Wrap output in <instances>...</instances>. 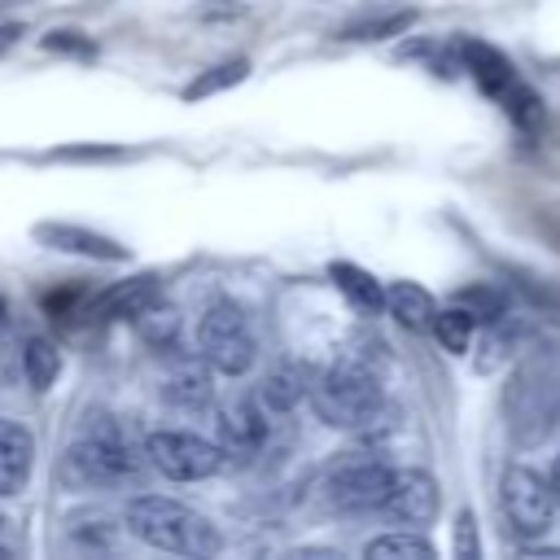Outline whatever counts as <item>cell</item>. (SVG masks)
<instances>
[{
    "mask_svg": "<svg viewBox=\"0 0 560 560\" xmlns=\"http://www.w3.org/2000/svg\"><path fill=\"white\" fill-rule=\"evenodd\" d=\"M144 464H149L144 446L131 442L127 429L105 416L101 424H88L66 446L57 477L66 486H74V490H109V486H136Z\"/></svg>",
    "mask_w": 560,
    "mask_h": 560,
    "instance_id": "1",
    "label": "cell"
},
{
    "mask_svg": "<svg viewBox=\"0 0 560 560\" xmlns=\"http://www.w3.org/2000/svg\"><path fill=\"white\" fill-rule=\"evenodd\" d=\"M127 529L158 547V551H175V556H214L223 547L219 529L210 525V516L192 512L179 499H162V494H140L127 503Z\"/></svg>",
    "mask_w": 560,
    "mask_h": 560,
    "instance_id": "2",
    "label": "cell"
},
{
    "mask_svg": "<svg viewBox=\"0 0 560 560\" xmlns=\"http://www.w3.org/2000/svg\"><path fill=\"white\" fill-rule=\"evenodd\" d=\"M306 402L328 429H368L381 416L385 394H381V376L363 359H341L315 376Z\"/></svg>",
    "mask_w": 560,
    "mask_h": 560,
    "instance_id": "3",
    "label": "cell"
},
{
    "mask_svg": "<svg viewBox=\"0 0 560 560\" xmlns=\"http://www.w3.org/2000/svg\"><path fill=\"white\" fill-rule=\"evenodd\" d=\"M459 61H464V70L481 83V92L503 105V114H508L521 131H534V127L542 122V101H538V92L516 74V66H512L499 48L477 44V39H464V44H459Z\"/></svg>",
    "mask_w": 560,
    "mask_h": 560,
    "instance_id": "4",
    "label": "cell"
},
{
    "mask_svg": "<svg viewBox=\"0 0 560 560\" xmlns=\"http://www.w3.org/2000/svg\"><path fill=\"white\" fill-rule=\"evenodd\" d=\"M197 354L214 372L241 376L258 354V337H254L245 306H236L232 298H214L197 319Z\"/></svg>",
    "mask_w": 560,
    "mask_h": 560,
    "instance_id": "5",
    "label": "cell"
},
{
    "mask_svg": "<svg viewBox=\"0 0 560 560\" xmlns=\"http://www.w3.org/2000/svg\"><path fill=\"white\" fill-rule=\"evenodd\" d=\"M144 455H149V468L166 481H206L228 464V455L214 438H201V433H188V429L149 433Z\"/></svg>",
    "mask_w": 560,
    "mask_h": 560,
    "instance_id": "6",
    "label": "cell"
},
{
    "mask_svg": "<svg viewBox=\"0 0 560 560\" xmlns=\"http://www.w3.org/2000/svg\"><path fill=\"white\" fill-rule=\"evenodd\" d=\"M499 499H503V516L512 525L516 538H542L560 512V499H556V486L551 477L525 468V464H512L499 481Z\"/></svg>",
    "mask_w": 560,
    "mask_h": 560,
    "instance_id": "7",
    "label": "cell"
},
{
    "mask_svg": "<svg viewBox=\"0 0 560 560\" xmlns=\"http://www.w3.org/2000/svg\"><path fill=\"white\" fill-rule=\"evenodd\" d=\"M389 481H394V468L376 455H350L341 464L328 468L324 477V503L332 512H381L385 494H389Z\"/></svg>",
    "mask_w": 560,
    "mask_h": 560,
    "instance_id": "8",
    "label": "cell"
},
{
    "mask_svg": "<svg viewBox=\"0 0 560 560\" xmlns=\"http://www.w3.org/2000/svg\"><path fill=\"white\" fill-rule=\"evenodd\" d=\"M267 438H271V411H262L254 394L214 402V442L223 446L228 459L236 464L258 459L267 451Z\"/></svg>",
    "mask_w": 560,
    "mask_h": 560,
    "instance_id": "9",
    "label": "cell"
},
{
    "mask_svg": "<svg viewBox=\"0 0 560 560\" xmlns=\"http://www.w3.org/2000/svg\"><path fill=\"white\" fill-rule=\"evenodd\" d=\"M438 508H442V486L433 472L424 468H394V481H389V494L381 503V512L398 525H429L438 521Z\"/></svg>",
    "mask_w": 560,
    "mask_h": 560,
    "instance_id": "10",
    "label": "cell"
},
{
    "mask_svg": "<svg viewBox=\"0 0 560 560\" xmlns=\"http://www.w3.org/2000/svg\"><path fill=\"white\" fill-rule=\"evenodd\" d=\"M315 376H319L315 368H306V363H298V359H284V363H276V368L262 372V381L254 385V398H258L262 411H271V416H289L302 398H311Z\"/></svg>",
    "mask_w": 560,
    "mask_h": 560,
    "instance_id": "11",
    "label": "cell"
},
{
    "mask_svg": "<svg viewBox=\"0 0 560 560\" xmlns=\"http://www.w3.org/2000/svg\"><path fill=\"white\" fill-rule=\"evenodd\" d=\"M35 236L48 249H61V254H83V258H101V262L105 258H114V262L127 258V249L118 241H109V236H101L92 228H79V223H39Z\"/></svg>",
    "mask_w": 560,
    "mask_h": 560,
    "instance_id": "12",
    "label": "cell"
},
{
    "mask_svg": "<svg viewBox=\"0 0 560 560\" xmlns=\"http://www.w3.org/2000/svg\"><path fill=\"white\" fill-rule=\"evenodd\" d=\"M31 455H35L31 433H26L18 420L0 416V499L18 494V490L26 486V477H31Z\"/></svg>",
    "mask_w": 560,
    "mask_h": 560,
    "instance_id": "13",
    "label": "cell"
},
{
    "mask_svg": "<svg viewBox=\"0 0 560 560\" xmlns=\"http://www.w3.org/2000/svg\"><path fill=\"white\" fill-rule=\"evenodd\" d=\"M385 311H389L402 328L424 332V328H433L438 302H433L429 289H420V284H411V280H394V284H385Z\"/></svg>",
    "mask_w": 560,
    "mask_h": 560,
    "instance_id": "14",
    "label": "cell"
},
{
    "mask_svg": "<svg viewBox=\"0 0 560 560\" xmlns=\"http://www.w3.org/2000/svg\"><path fill=\"white\" fill-rule=\"evenodd\" d=\"M210 372H214V368H210L206 359L184 363L179 372H171V376H166L162 398H166L171 407H188V411L210 407V402H214V376H210Z\"/></svg>",
    "mask_w": 560,
    "mask_h": 560,
    "instance_id": "15",
    "label": "cell"
},
{
    "mask_svg": "<svg viewBox=\"0 0 560 560\" xmlns=\"http://www.w3.org/2000/svg\"><path fill=\"white\" fill-rule=\"evenodd\" d=\"M328 276H332V284L350 298V306H359L363 315L385 311V284H381L372 271H363V267H354V262H332Z\"/></svg>",
    "mask_w": 560,
    "mask_h": 560,
    "instance_id": "16",
    "label": "cell"
},
{
    "mask_svg": "<svg viewBox=\"0 0 560 560\" xmlns=\"http://www.w3.org/2000/svg\"><path fill=\"white\" fill-rule=\"evenodd\" d=\"M149 302H158V280L153 276H136V280H122L114 284L105 298H101V315H140Z\"/></svg>",
    "mask_w": 560,
    "mask_h": 560,
    "instance_id": "17",
    "label": "cell"
},
{
    "mask_svg": "<svg viewBox=\"0 0 560 560\" xmlns=\"http://www.w3.org/2000/svg\"><path fill=\"white\" fill-rule=\"evenodd\" d=\"M438 341H442V350H451V354H464L468 346H472V332H477V315L472 311H464L459 302L455 306H446V311H438L433 315V328H429Z\"/></svg>",
    "mask_w": 560,
    "mask_h": 560,
    "instance_id": "18",
    "label": "cell"
},
{
    "mask_svg": "<svg viewBox=\"0 0 560 560\" xmlns=\"http://www.w3.org/2000/svg\"><path fill=\"white\" fill-rule=\"evenodd\" d=\"M22 368H26V381L31 389H52L57 372H61V354L48 337H31L26 350H22Z\"/></svg>",
    "mask_w": 560,
    "mask_h": 560,
    "instance_id": "19",
    "label": "cell"
},
{
    "mask_svg": "<svg viewBox=\"0 0 560 560\" xmlns=\"http://www.w3.org/2000/svg\"><path fill=\"white\" fill-rule=\"evenodd\" d=\"M245 74H249V61H245V57H232V61H223V66H210V70H201V74L184 88V101H201V96H210V92H223V88L241 83Z\"/></svg>",
    "mask_w": 560,
    "mask_h": 560,
    "instance_id": "20",
    "label": "cell"
},
{
    "mask_svg": "<svg viewBox=\"0 0 560 560\" xmlns=\"http://www.w3.org/2000/svg\"><path fill=\"white\" fill-rule=\"evenodd\" d=\"M136 324H140L144 341L158 346V350L179 337V311H171V306H162V302H149V306L136 315Z\"/></svg>",
    "mask_w": 560,
    "mask_h": 560,
    "instance_id": "21",
    "label": "cell"
},
{
    "mask_svg": "<svg viewBox=\"0 0 560 560\" xmlns=\"http://www.w3.org/2000/svg\"><path fill=\"white\" fill-rule=\"evenodd\" d=\"M363 556H411V560H433V542L420 534H381L363 547Z\"/></svg>",
    "mask_w": 560,
    "mask_h": 560,
    "instance_id": "22",
    "label": "cell"
},
{
    "mask_svg": "<svg viewBox=\"0 0 560 560\" xmlns=\"http://www.w3.org/2000/svg\"><path fill=\"white\" fill-rule=\"evenodd\" d=\"M455 302H459L464 311H472V315H477V324H494L499 315H508V302H503V293H499V289H486V284L459 289V293H455Z\"/></svg>",
    "mask_w": 560,
    "mask_h": 560,
    "instance_id": "23",
    "label": "cell"
},
{
    "mask_svg": "<svg viewBox=\"0 0 560 560\" xmlns=\"http://www.w3.org/2000/svg\"><path fill=\"white\" fill-rule=\"evenodd\" d=\"M407 22H411V13H394V18H385V22L350 26V31H346V39H381V35H389V31H402Z\"/></svg>",
    "mask_w": 560,
    "mask_h": 560,
    "instance_id": "24",
    "label": "cell"
},
{
    "mask_svg": "<svg viewBox=\"0 0 560 560\" xmlns=\"http://www.w3.org/2000/svg\"><path fill=\"white\" fill-rule=\"evenodd\" d=\"M455 556H477V521H472V512H459V521H455Z\"/></svg>",
    "mask_w": 560,
    "mask_h": 560,
    "instance_id": "25",
    "label": "cell"
},
{
    "mask_svg": "<svg viewBox=\"0 0 560 560\" xmlns=\"http://www.w3.org/2000/svg\"><path fill=\"white\" fill-rule=\"evenodd\" d=\"M79 35H83V31H52L44 44H48V48H79L83 57H92V44H88V39H79Z\"/></svg>",
    "mask_w": 560,
    "mask_h": 560,
    "instance_id": "26",
    "label": "cell"
},
{
    "mask_svg": "<svg viewBox=\"0 0 560 560\" xmlns=\"http://www.w3.org/2000/svg\"><path fill=\"white\" fill-rule=\"evenodd\" d=\"M18 35H22V22H4V26H0V52H4V48H9Z\"/></svg>",
    "mask_w": 560,
    "mask_h": 560,
    "instance_id": "27",
    "label": "cell"
},
{
    "mask_svg": "<svg viewBox=\"0 0 560 560\" xmlns=\"http://www.w3.org/2000/svg\"><path fill=\"white\" fill-rule=\"evenodd\" d=\"M4 551H13V529H9V521L0 516V556H4Z\"/></svg>",
    "mask_w": 560,
    "mask_h": 560,
    "instance_id": "28",
    "label": "cell"
},
{
    "mask_svg": "<svg viewBox=\"0 0 560 560\" xmlns=\"http://www.w3.org/2000/svg\"><path fill=\"white\" fill-rule=\"evenodd\" d=\"M551 486H556V499H560V455H556V464H551Z\"/></svg>",
    "mask_w": 560,
    "mask_h": 560,
    "instance_id": "29",
    "label": "cell"
},
{
    "mask_svg": "<svg viewBox=\"0 0 560 560\" xmlns=\"http://www.w3.org/2000/svg\"><path fill=\"white\" fill-rule=\"evenodd\" d=\"M0 324H4V298H0Z\"/></svg>",
    "mask_w": 560,
    "mask_h": 560,
    "instance_id": "30",
    "label": "cell"
}]
</instances>
